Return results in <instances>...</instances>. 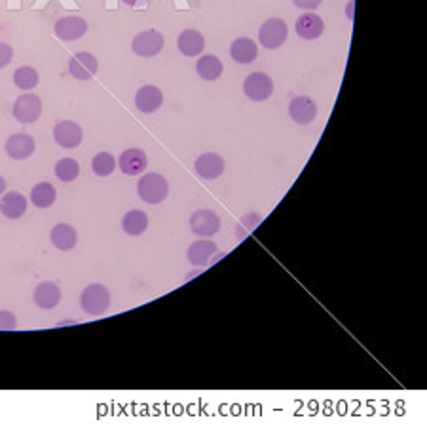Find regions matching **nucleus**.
Wrapping results in <instances>:
<instances>
[{"instance_id": "nucleus-1", "label": "nucleus", "mask_w": 427, "mask_h": 424, "mask_svg": "<svg viewBox=\"0 0 427 424\" xmlns=\"http://www.w3.org/2000/svg\"><path fill=\"white\" fill-rule=\"evenodd\" d=\"M137 193H139L140 200L147 202L150 206L162 204L169 194V183L164 175L159 174H147L143 175L137 185Z\"/></svg>"}, {"instance_id": "nucleus-2", "label": "nucleus", "mask_w": 427, "mask_h": 424, "mask_svg": "<svg viewBox=\"0 0 427 424\" xmlns=\"http://www.w3.org/2000/svg\"><path fill=\"white\" fill-rule=\"evenodd\" d=\"M110 291L103 285V283H91L80 295V304L86 314L90 316H103L110 309Z\"/></svg>"}, {"instance_id": "nucleus-3", "label": "nucleus", "mask_w": 427, "mask_h": 424, "mask_svg": "<svg viewBox=\"0 0 427 424\" xmlns=\"http://www.w3.org/2000/svg\"><path fill=\"white\" fill-rule=\"evenodd\" d=\"M289 37L287 23L280 18H272V20L264 21V25L258 31V40L261 46H264L266 50H277L280 46L285 44V40Z\"/></svg>"}, {"instance_id": "nucleus-4", "label": "nucleus", "mask_w": 427, "mask_h": 424, "mask_svg": "<svg viewBox=\"0 0 427 424\" xmlns=\"http://www.w3.org/2000/svg\"><path fill=\"white\" fill-rule=\"evenodd\" d=\"M164 44H166L164 34L150 29V31H143L135 37L133 42H131V50L139 58H154L164 50Z\"/></svg>"}, {"instance_id": "nucleus-5", "label": "nucleus", "mask_w": 427, "mask_h": 424, "mask_svg": "<svg viewBox=\"0 0 427 424\" xmlns=\"http://www.w3.org/2000/svg\"><path fill=\"white\" fill-rule=\"evenodd\" d=\"M243 91L251 101H266L274 94V82L266 72H251L243 82Z\"/></svg>"}, {"instance_id": "nucleus-6", "label": "nucleus", "mask_w": 427, "mask_h": 424, "mask_svg": "<svg viewBox=\"0 0 427 424\" xmlns=\"http://www.w3.org/2000/svg\"><path fill=\"white\" fill-rule=\"evenodd\" d=\"M42 115V101L34 94H23L13 103V116L21 124L37 122Z\"/></svg>"}, {"instance_id": "nucleus-7", "label": "nucleus", "mask_w": 427, "mask_h": 424, "mask_svg": "<svg viewBox=\"0 0 427 424\" xmlns=\"http://www.w3.org/2000/svg\"><path fill=\"white\" fill-rule=\"evenodd\" d=\"M190 231L198 236L209 238L221 231V217L213 210H198L192 213Z\"/></svg>"}, {"instance_id": "nucleus-8", "label": "nucleus", "mask_w": 427, "mask_h": 424, "mask_svg": "<svg viewBox=\"0 0 427 424\" xmlns=\"http://www.w3.org/2000/svg\"><path fill=\"white\" fill-rule=\"evenodd\" d=\"M53 139L63 148H77L84 139V131L80 124L72 120H61L53 128Z\"/></svg>"}, {"instance_id": "nucleus-9", "label": "nucleus", "mask_w": 427, "mask_h": 424, "mask_svg": "<svg viewBox=\"0 0 427 424\" xmlns=\"http://www.w3.org/2000/svg\"><path fill=\"white\" fill-rule=\"evenodd\" d=\"M97 71H99V61L96 56L88 52L77 53L69 61L70 77H74L77 80H90L91 77H96Z\"/></svg>"}, {"instance_id": "nucleus-10", "label": "nucleus", "mask_w": 427, "mask_h": 424, "mask_svg": "<svg viewBox=\"0 0 427 424\" xmlns=\"http://www.w3.org/2000/svg\"><path fill=\"white\" fill-rule=\"evenodd\" d=\"M55 37L65 42H72V40L82 39L84 34L88 32V23L78 15H69V18H61L53 27Z\"/></svg>"}, {"instance_id": "nucleus-11", "label": "nucleus", "mask_w": 427, "mask_h": 424, "mask_svg": "<svg viewBox=\"0 0 427 424\" xmlns=\"http://www.w3.org/2000/svg\"><path fill=\"white\" fill-rule=\"evenodd\" d=\"M37 150V141L29 134H13L8 137L6 153L13 160H27L31 158Z\"/></svg>"}, {"instance_id": "nucleus-12", "label": "nucleus", "mask_w": 427, "mask_h": 424, "mask_svg": "<svg viewBox=\"0 0 427 424\" xmlns=\"http://www.w3.org/2000/svg\"><path fill=\"white\" fill-rule=\"evenodd\" d=\"M164 105V94L158 86H143L137 96H135V107L143 113V115H152Z\"/></svg>"}, {"instance_id": "nucleus-13", "label": "nucleus", "mask_w": 427, "mask_h": 424, "mask_svg": "<svg viewBox=\"0 0 427 424\" xmlns=\"http://www.w3.org/2000/svg\"><path fill=\"white\" fill-rule=\"evenodd\" d=\"M294 29H296V34H298L300 39L315 40L325 31V21H323V18L317 15V13L310 12L300 15L298 20H296Z\"/></svg>"}, {"instance_id": "nucleus-14", "label": "nucleus", "mask_w": 427, "mask_h": 424, "mask_svg": "<svg viewBox=\"0 0 427 424\" xmlns=\"http://www.w3.org/2000/svg\"><path fill=\"white\" fill-rule=\"evenodd\" d=\"M289 115L296 124H310L317 116V105L312 97L298 96L289 103Z\"/></svg>"}, {"instance_id": "nucleus-15", "label": "nucleus", "mask_w": 427, "mask_h": 424, "mask_svg": "<svg viewBox=\"0 0 427 424\" xmlns=\"http://www.w3.org/2000/svg\"><path fill=\"white\" fill-rule=\"evenodd\" d=\"M147 155L140 150V148H128L120 155V160H118V166L126 175L129 177H135V175H140L145 169H147Z\"/></svg>"}, {"instance_id": "nucleus-16", "label": "nucleus", "mask_w": 427, "mask_h": 424, "mask_svg": "<svg viewBox=\"0 0 427 424\" xmlns=\"http://www.w3.org/2000/svg\"><path fill=\"white\" fill-rule=\"evenodd\" d=\"M177 46H179V52L186 58H198L199 53L204 52L205 39L204 34L196 29H186L179 34Z\"/></svg>"}, {"instance_id": "nucleus-17", "label": "nucleus", "mask_w": 427, "mask_h": 424, "mask_svg": "<svg viewBox=\"0 0 427 424\" xmlns=\"http://www.w3.org/2000/svg\"><path fill=\"white\" fill-rule=\"evenodd\" d=\"M224 164L223 156L215 155V153H205L196 160V172H198L199 177H204L207 181H213L221 177L224 174Z\"/></svg>"}, {"instance_id": "nucleus-18", "label": "nucleus", "mask_w": 427, "mask_h": 424, "mask_svg": "<svg viewBox=\"0 0 427 424\" xmlns=\"http://www.w3.org/2000/svg\"><path fill=\"white\" fill-rule=\"evenodd\" d=\"M27 212V198L18 191H10L0 196V213L8 219H20Z\"/></svg>"}, {"instance_id": "nucleus-19", "label": "nucleus", "mask_w": 427, "mask_h": 424, "mask_svg": "<svg viewBox=\"0 0 427 424\" xmlns=\"http://www.w3.org/2000/svg\"><path fill=\"white\" fill-rule=\"evenodd\" d=\"M256 53H258V46L255 44V40L247 39V37L236 39L230 46V56L234 58V61L242 65L253 63L256 59Z\"/></svg>"}, {"instance_id": "nucleus-20", "label": "nucleus", "mask_w": 427, "mask_h": 424, "mask_svg": "<svg viewBox=\"0 0 427 424\" xmlns=\"http://www.w3.org/2000/svg\"><path fill=\"white\" fill-rule=\"evenodd\" d=\"M217 251L218 248L215 242H211V240H198V242H194L188 248V261L194 266H205Z\"/></svg>"}, {"instance_id": "nucleus-21", "label": "nucleus", "mask_w": 427, "mask_h": 424, "mask_svg": "<svg viewBox=\"0 0 427 424\" xmlns=\"http://www.w3.org/2000/svg\"><path fill=\"white\" fill-rule=\"evenodd\" d=\"M34 302L44 310L55 309L61 302V290L53 282L40 283L39 288L34 290Z\"/></svg>"}, {"instance_id": "nucleus-22", "label": "nucleus", "mask_w": 427, "mask_h": 424, "mask_svg": "<svg viewBox=\"0 0 427 424\" xmlns=\"http://www.w3.org/2000/svg\"><path fill=\"white\" fill-rule=\"evenodd\" d=\"M50 238H51V244L55 245L58 250L70 251L74 245H77L78 234L77 231H74L70 225H67V223H59V225H55L51 229Z\"/></svg>"}, {"instance_id": "nucleus-23", "label": "nucleus", "mask_w": 427, "mask_h": 424, "mask_svg": "<svg viewBox=\"0 0 427 424\" xmlns=\"http://www.w3.org/2000/svg\"><path fill=\"white\" fill-rule=\"evenodd\" d=\"M121 229L129 236H140L148 229V215L140 210H131L121 219Z\"/></svg>"}, {"instance_id": "nucleus-24", "label": "nucleus", "mask_w": 427, "mask_h": 424, "mask_svg": "<svg viewBox=\"0 0 427 424\" xmlns=\"http://www.w3.org/2000/svg\"><path fill=\"white\" fill-rule=\"evenodd\" d=\"M58 200V191L51 183H39V185L32 186L31 191V202L40 210H48L55 204Z\"/></svg>"}, {"instance_id": "nucleus-25", "label": "nucleus", "mask_w": 427, "mask_h": 424, "mask_svg": "<svg viewBox=\"0 0 427 424\" xmlns=\"http://www.w3.org/2000/svg\"><path fill=\"white\" fill-rule=\"evenodd\" d=\"M196 71L204 80L213 82V80H218L223 75V63L217 56H202L196 63Z\"/></svg>"}, {"instance_id": "nucleus-26", "label": "nucleus", "mask_w": 427, "mask_h": 424, "mask_svg": "<svg viewBox=\"0 0 427 424\" xmlns=\"http://www.w3.org/2000/svg\"><path fill=\"white\" fill-rule=\"evenodd\" d=\"M39 72H37V69H32V67H20L18 71L13 72V82L23 91L34 90L39 86Z\"/></svg>"}, {"instance_id": "nucleus-27", "label": "nucleus", "mask_w": 427, "mask_h": 424, "mask_svg": "<svg viewBox=\"0 0 427 424\" xmlns=\"http://www.w3.org/2000/svg\"><path fill=\"white\" fill-rule=\"evenodd\" d=\"M55 175H58L59 181L70 183V181H74L80 175V164L74 158H61L55 164Z\"/></svg>"}, {"instance_id": "nucleus-28", "label": "nucleus", "mask_w": 427, "mask_h": 424, "mask_svg": "<svg viewBox=\"0 0 427 424\" xmlns=\"http://www.w3.org/2000/svg\"><path fill=\"white\" fill-rule=\"evenodd\" d=\"M91 169H93V174L99 175V177H109L116 169V158L110 155V153H99V155H96V158L91 160Z\"/></svg>"}, {"instance_id": "nucleus-29", "label": "nucleus", "mask_w": 427, "mask_h": 424, "mask_svg": "<svg viewBox=\"0 0 427 424\" xmlns=\"http://www.w3.org/2000/svg\"><path fill=\"white\" fill-rule=\"evenodd\" d=\"M18 328V318L10 310H0V331H12Z\"/></svg>"}, {"instance_id": "nucleus-30", "label": "nucleus", "mask_w": 427, "mask_h": 424, "mask_svg": "<svg viewBox=\"0 0 427 424\" xmlns=\"http://www.w3.org/2000/svg\"><path fill=\"white\" fill-rule=\"evenodd\" d=\"M12 59H13L12 46H8V44H4V42H0V69L8 67V65L12 63Z\"/></svg>"}, {"instance_id": "nucleus-31", "label": "nucleus", "mask_w": 427, "mask_h": 424, "mask_svg": "<svg viewBox=\"0 0 427 424\" xmlns=\"http://www.w3.org/2000/svg\"><path fill=\"white\" fill-rule=\"evenodd\" d=\"M294 6L302 8V10H317L323 0H293Z\"/></svg>"}, {"instance_id": "nucleus-32", "label": "nucleus", "mask_w": 427, "mask_h": 424, "mask_svg": "<svg viewBox=\"0 0 427 424\" xmlns=\"http://www.w3.org/2000/svg\"><path fill=\"white\" fill-rule=\"evenodd\" d=\"M353 4H355V2L351 0L350 4L346 6V13H348V20H353Z\"/></svg>"}, {"instance_id": "nucleus-33", "label": "nucleus", "mask_w": 427, "mask_h": 424, "mask_svg": "<svg viewBox=\"0 0 427 424\" xmlns=\"http://www.w3.org/2000/svg\"><path fill=\"white\" fill-rule=\"evenodd\" d=\"M6 193V181H4V177L0 175V196Z\"/></svg>"}, {"instance_id": "nucleus-34", "label": "nucleus", "mask_w": 427, "mask_h": 424, "mask_svg": "<svg viewBox=\"0 0 427 424\" xmlns=\"http://www.w3.org/2000/svg\"><path fill=\"white\" fill-rule=\"evenodd\" d=\"M121 2H126L128 6H137V4H140V2H145V0H121Z\"/></svg>"}]
</instances>
